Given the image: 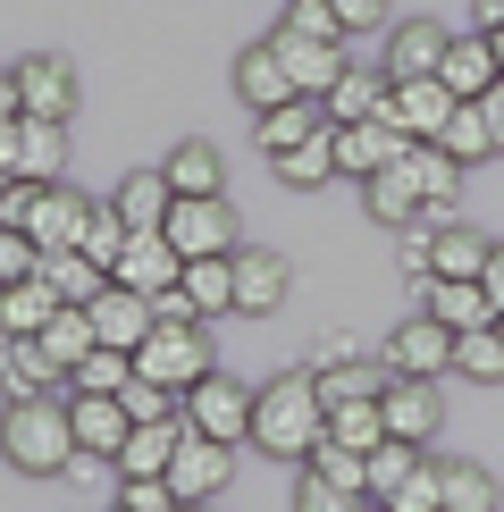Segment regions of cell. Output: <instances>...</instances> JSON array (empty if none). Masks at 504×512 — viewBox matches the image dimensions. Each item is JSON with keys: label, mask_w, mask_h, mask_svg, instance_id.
I'll list each match as a JSON object with an SVG mask.
<instances>
[{"label": "cell", "mask_w": 504, "mask_h": 512, "mask_svg": "<svg viewBox=\"0 0 504 512\" xmlns=\"http://www.w3.org/2000/svg\"><path fill=\"white\" fill-rule=\"evenodd\" d=\"M328 437V403H320V370H278L252 403V445L269 462H311V445Z\"/></svg>", "instance_id": "6da1fadb"}, {"label": "cell", "mask_w": 504, "mask_h": 512, "mask_svg": "<svg viewBox=\"0 0 504 512\" xmlns=\"http://www.w3.org/2000/svg\"><path fill=\"white\" fill-rule=\"evenodd\" d=\"M0 462L26 479H51L68 471L76 454V429H68V395H9V412H0Z\"/></svg>", "instance_id": "7a4b0ae2"}, {"label": "cell", "mask_w": 504, "mask_h": 512, "mask_svg": "<svg viewBox=\"0 0 504 512\" xmlns=\"http://www.w3.org/2000/svg\"><path fill=\"white\" fill-rule=\"evenodd\" d=\"M219 370L210 361V319H160L152 336L135 345V378H152V387H202V378Z\"/></svg>", "instance_id": "3957f363"}, {"label": "cell", "mask_w": 504, "mask_h": 512, "mask_svg": "<svg viewBox=\"0 0 504 512\" xmlns=\"http://www.w3.org/2000/svg\"><path fill=\"white\" fill-rule=\"evenodd\" d=\"M252 403H261V387H236L227 370H210L202 387H185V429H202L219 445H244L252 437Z\"/></svg>", "instance_id": "277c9868"}, {"label": "cell", "mask_w": 504, "mask_h": 512, "mask_svg": "<svg viewBox=\"0 0 504 512\" xmlns=\"http://www.w3.org/2000/svg\"><path fill=\"white\" fill-rule=\"evenodd\" d=\"M160 236L177 244L185 261H219V252L244 244V227H236V210H227V194H202V202H177V210H168Z\"/></svg>", "instance_id": "5b68a950"}, {"label": "cell", "mask_w": 504, "mask_h": 512, "mask_svg": "<svg viewBox=\"0 0 504 512\" xmlns=\"http://www.w3.org/2000/svg\"><path fill=\"white\" fill-rule=\"evenodd\" d=\"M227 479H236V445L185 429L177 462H168V487H177V504H219V487H227Z\"/></svg>", "instance_id": "8992f818"}, {"label": "cell", "mask_w": 504, "mask_h": 512, "mask_svg": "<svg viewBox=\"0 0 504 512\" xmlns=\"http://www.w3.org/2000/svg\"><path fill=\"white\" fill-rule=\"evenodd\" d=\"M68 429L84 462H118L135 437V412H126V395H68Z\"/></svg>", "instance_id": "52a82bcc"}, {"label": "cell", "mask_w": 504, "mask_h": 512, "mask_svg": "<svg viewBox=\"0 0 504 512\" xmlns=\"http://www.w3.org/2000/svg\"><path fill=\"white\" fill-rule=\"evenodd\" d=\"M294 93H303V84H294V68H286L278 42H244V51H236V101H244L252 118H261V110H286Z\"/></svg>", "instance_id": "ba28073f"}, {"label": "cell", "mask_w": 504, "mask_h": 512, "mask_svg": "<svg viewBox=\"0 0 504 512\" xmlns=\"http://www.w3.org/2000/svg\"><path fill=\"white\" fill-rule=\"evenodd\" d=\"M378 412H387V437H404V445H429L437 429H446L437 378H395V370H387V395H378Z\"/></svg>", "instance_id": "9c48e42d"}, {"label": "cell", "mask_w": 504, "mask_h": 512, "mask_svg": "<svg viewBox=\"0 0 504 512\" xmlns=\"http://www.w3.org/2000/svg\"><path fill=\"white\" fill-rule=\"evenodd\" d=\"M420 311L429 319H446L454 336H471V328H496V294L479 286V277H420Z\"/></svg>", "instance_id": "30bf717a"}, {"label": "cell", "mask_w": 504, "mask_h": 512, "mask_svg": "<svg viewBox=\"0 0 504 512\" xmlns=\"http://www.w3.org/2000/svg\"><path fill=\"white\" fill-rule=\"evenodd\" d=\"M387 370L395 378H437V370H454V328L446 319H404V328L387 336Z\"/></svg>", "instance_id": "8fae6325"}, {"label": "cell", "mask_w": 504, "mask_h": 512, "mask_svg": "<svg viewBox=\"0 0 504 512\" xmlns=\"http://www.w3.org/2000/svg\"><path fill=\"white\" fill-rule=\"evenodd\" d=\"M269 42L286 51V68H294V84H303L311 101H328L336 84H345V68H353V59H345V42H336V34H286V26H278Z\"/></svg>", "instance_id": "7c38bea8"}, {"label": "cell", "mask_w": 504, "mask_h": 512, "mask_svg": "<svg viewBox=\"0 0 504 512\" xmlns=\"http://www.w3.org/2000/svg\"><path fill=\"white\" fill-rule=\"evenodd\" d=\"M17 93H26V118H76V68L59 51H26L17 59Z\"/></svg>", "instance_id": "4fadbf2b"}, {"label": "cell", "mask_w": 504, "mask_h": 512, "mask_svg": "<svg viewBox=\"0 0 504 512\" xmlns=\"http://www.w3.org/2000/svg\"><path fill=\"white\" fill-rule=\"evenodd\" d=\"M286 286H294L286 252H269V244H236V311H244V319H269V311L286 303Z\"/></svg>", "instance_id": "5bb4252c"}, {"label": "cell", "mask_w": 504, "mask_h": 512, "mask_svg": "<svg viewBox=\"0 0 504 512\" xmlns=\"http://www.w3.org/2000/svg\"><path fill=\"white\" fill-rule=\"evenodd\" d=\"M412 152V135L404 126H387V118H362V126H336V168H345V177H378V168H395Z\"/></svg>", "instance_id": "9a60e30c"}, {"label": "cell", "mask_w": 504, "mask_h": 512, "mask_svg": "<svg viewBox=\"0 0 504 512\" xmlns=\"http://www.w3.org/2000/svg\"><path fill=\"white\" fill-rule=\"evenodd\" d=\"M84 311H93V328H101V345H118V353H135L143 336L160 328V311H152V294H135V286H118V277H110V286H101V294H93V303H84Z\"/></svg>", "instance_id": "2e32d148"}, {"label": "cell", "mask_w": 504, "mask_h": 512, "mask_svg": "<svg viewBox=\"0 0 504 512\" xmlns=\"http://www.w3.org/2000/svg\"><path fill=\"white\" fill-rule=\"evenodd\" d=\"M446 26H437V17H404V26H387V59H378V68H387L395 84H412V76H437L446 68Z\"/></svg>", "instance_id": "e0dca14e"}, {"label": "cell", "mask_w": 504, "mask_h": 512, "mask_svg": "<svg viewBox=\"0 0 504 512\" xmlns=\"http://www.w3.org/2000/svg\"><path fill=\"white\" fill-rule=\"evenodd\" d=\"M454 110H462V101H454L437 76H412V84H395V93H387V126H404L412 143H437Z\"/></svg>", "instance_id": "ac0fdd59"}, {"label": "cell", "mask_w": 504, "mask_h": 512, "mask_svg": "<svg viewBox=\"0 0 504 512\" xmlns=\"http://www.w3.org/2000/svg\"><path fill=\"white\" fill-rule=\"evenodd\" d=\"M437 84H446V93L454 101H479V93H496V84H504V59H496V42L488 34H454L446 42V68H437Z\"/></svg>", "instance_id": "d6986e66"}, {"label": "cell", "mask_w": 504, "mask_h": 512, "mask_svg": "<svg viewBox=\"0 0 504 512\" xmlns=\"http://www.w3.org/2000/svg\"><path fill=\"white\" fill-rule=\"evenodd\" d=\"M101 202H84L76 185H42V202H34V219H26V236L42 252H76L84 244V219H93Z\"/></svg>", "instance_id": "ffe728a7"}, {"label": "cell", "mask_w": 504, "mask_h": 512, "mask_svg": "<svg viewBox=\"0 0 504 512\" xmlns=\"http://www.w3.org/2000/svg\"><path fill=\"white\" fill-rule=\"evenodd\" d=\"M110 277H118V286H135V294H168V286L185 277V252L168 244L160 227H143V236L118 252V269H110Z\"/></svg>", "instance_id": "44dd1931"}, {"label": "cell", "mask_w": 504, "mask_h": 512, "mask_svg": "<svg viewBox=\"0 0 504 512\" xmlns=\"http://www.w3.org/2000/svg\"><path fill=\"white\" fill-rule=\"evenodd\" d=\"M110 210L135 227V236H143V227H168V210H177V185H168V168H126L118 194H110Z\"/></svg>", "instance_id": "7402d4cb"}, {"label": "cell", "mask_w": 504, "mask_h": 512, "mask_svg": "<svg viewBox=\"0 0 504 512\" xmlns=\"http://www.w3.org/2000/svg\"><path fill=\"white\" fill-rule=\"evenodd\" d=\"M160 168H168V185H177V202L227 194V160H219V143H210V135H194V143H177V152H168Z\"/></svg>", "instance_id": "603a6c76"}, {"label": "cell", "mask_w": 504, "mask_h": 512, "mask_svg": "<svg viewBox=\"0 0 504 512\" xmlns=\"http://www.w3.org/2000/svg\"><path fill=\"white\" fill-rule=\"evenodd\" d=\"M177 445H185V420H135V437L118 454V479H168Z\"/></svg>", "instance_id": "cb8c5ba5"}, {"label": "cell", "mask_w": 504, "mask_h": 512, "mask_svg": "<svg viewBox=\"0 0 504 512\" xmlns=\"http://www.w3.org/2000/svg\"><path fill=\"white\" fill-rule=\"evenodd\" d=\"M59 168H68V126L59 118H17V177L59 185Z\"/></svg>", "instance_id": "d4e9b609"}, {"label": "cell", "mask_w": 504, "mask_h": 512, "mask_svg": "<svg viewBox=\"0 0 504 512\" xmlns=\"http://www.w3.org/2000/svg\"><path fill=\"white\" fill-rule=\"evenodd\" d=\"M0 387H9V395H68V370L51 361L42 336H17L9 361H0Z\"/></svg>", "instance_id": "484cf974"}, {"label": "cell", "mask_w": 504, "mask_h": 512, "mask_svg": "<svg viewBox=\"0 0 504 512\" xmlns=\"http://www.w3.org/2000/svg\"><path fill=\"white\" fill-rule=\"evenodd\" d=\"M320 126H328V101L294 93L286 110H261V118H252V135H261V152L278 160V152H294V143H311V135H320Z\"/></svg>", "instance_id": "4316f807"}, {"label": "cell", "mask_w": 504, "mask_h": 512, "mask_svg": "<svg viewBox=\"0 0 504 512\" xmlns=\"http://www.w3.org/2000/svg\"><path fill=\"white\" fill-rule=\"evenodd\" d=\"M387 93H395V76H387V68H345V84L328 93V126H362V118H387Z\"/></svg>", "instance_id": "83f0119b"}, {"label": "cell", "mask_w": 504, "mask_h": 512, "mask_svg": "<svg viewBox=\"0 0 504 512\" xmlns=\"http://www.w3.org/2000/svg\"><path fill=\"white\" fill-rule=\"evenodd\" d=\"M496 236H479L471 219H437V269L429 277H488Z\"/></svg>", "instance_id": "f1b7e54d"}, {"label": "cell", "mask_w": 504, "mask_h": 512, "mask_svg": "<svg viewBox=\"0 0 504 512\" xmlns=\"http://www.w3.org/2000/svg\"><path fill=\"white\" fill-rule=\"evenodd\" d=\"M185 303H194L202 319H227L236 311V252H219V261H185Z\"/></svg>", "instance_id": "f546056e"}, {"label": "cell", "mask_w": 504, "mask_h": 512, "mask_svg": "<svg viewBox=\"0 0 504 512\" xmlns=\"http://www.w3.org/2000/svg\"><path fill=\"white\" fill-rule=\"evenodd\" d=\"M269 168H278V177L294 185V194H320L328 177H345V168H336V126H320L311 143H294V152H278Z\"/></svg>", "instance_id": "4dcf8cb0"}, {"label": "cell", "mask_w": 504, "mask_h": 512, "mask_svg": "<svg viewBox=\"0 0 504 512\" xmlns=\"http://www.w3.org/2000/svg\"><path fill=\"white\" fill-rule=\"evenodd\" d=\"M0 319H9V328L17 336H42V328H51V319H59V286H51V277H17V286H0Z\"/></svg>", "instance_id": "1f68e13d"}, {"label": "cell", "mask_w": 504, "mask_h": 512, "mask_svg": "<svg viewBox=\"0 0 504 512\" xmlns=\"http://www.w3.org/2000/svg\"><path fill=\"white\" fill-rule=\"evenodd\" d=\"M362 210H370V219H387V227H412V219H420V210H429V202H420L412 168L395 160V168H378V177L362 185Z\"/></svg>", "instance_id": "d6a6232c"}, {"label": "cell", "mask_w": 504, "mask_h": 512, "mask_svg": "<svg viewBox=\"0 0 504 512\" xmlns=\"http://www.w3.org/2000/svg\"><path fill=\"white\" fill-rule=\"evenodd\" d=\"M387 395V361H320V403L336 412V403H378Z\"/></svg>", "instance_id": "836d02e7"}, {"label": "cell", "mask_w": 504, "mask_h": 512, "mask_svg": "<svg viewBox=\"0 0 504 512\" xmlns=\"http://www.w3.org/2000/svg\"><path fill=\"white\" fill-rule=\"evenodd\" d=\"M404 168H412V185H420V202H429V210H454V194H462V160L446 152V143H412Z\"/></svg>", "instance_id": "e575fe53"}, {"label": "cell", "mask_w": 504, "mask_h": 512, "mask_svg": "<svg viewBox=\"0 0 504 512\" xmlns=\"http://www.w3.org/2000/svg\"><path fill=\"white\" fill-rule=\"evenodd\" d=\"M126 387H135V353H118V345L84 353L68 370V395H126Z\"/></svg>", "instance_id": "d590c367"}, {"label": "cell", "mask_w": 504, "mask_h": 512, "mask_svg": "<svg viewBox=\"0 0 504 512\" xmlns=\"http://www.w3.org/2000/svg\"><path fill=\"white\" fill-rule=\"evenodd\" d=\"M42 345H51L59 370H76L84 353H101V328H93V311H84V303H59V319L42 328Z\"/></svg>", "instance_id": "8d00e7d4"}, {"label": "cell", "mask_w": 504, "mask_h": 512, "mask_svg": "<svg viewBox=\"0 0 504 512\" xmlns=\"http://www.w3.org/2000/svg\"><path fill=\"white\" fill-rule=\"evenodd\" d=\"M42 277L59 286V303H93V294L110 286V269H101L93 252H42Z\"/></svg>", "instance_id": "74e56055"}, {"label": "cell", "mask_w": 504, "mask_h": 512, "mask_svg": "<svg viewBox=\"0 0 504 512\" xmlns=\"http://www.w3.org/2000/svg\"><path fill=\"white\" fill-rule=\"evenodd\" d=\"M437 487H446V512H504L496 504V479L488 471H479V462H437Z\"/></svg>", "instance_id": "f35d334b"}, {"label": "cell", "mask_w": 504, "mask_h": 512, "mask_svg": "<svg viewBox=\"0 0 504 512\" xmlns=\"http://www.w3.org/2000/svg\"><path fill=\"white\" fill-rule=\"evenodd\" d=\"M437 143H446L462 168H471V160H496V126H488V110H479V101H462V110L446 118V135H437Z\"/></svg>", "instance_id": "ab89813d"}, {"label": "cell", "mask_w": 504, "mask_h": 512, "mask_svg": "<svg viewBox=\"0 0 504 512\" xmlns=\"http://www.w3.org/2000/svg\"><path fill=\"white\" fill-rule=\"evenodd\" d=\"M454 370L471 378V387H504V336H496V328L454 336Z\"/></svg>", "instance_id": "60d3db41"}, {"label": "cell", "mask_w": 504, "mask_h": 512, "mask_svg": "<svg viewBox=\"0 0 504 512\" xmlns=\"http://www.w3.org/2000/svg\"><path fill=\"white\" fill-rule=\"evenodd\" d=\"M328 437L353 445V454H378V445H387V412H378V403H336V412H328Z\"/></svg>", "instance_id": "b9f144b4"}, {"label": "cell", "mask_w": 504, "mask_h": 512, "mask_svg": "<svg viewBox=\"0 0 504 512\" xmlns=\"http://www.w3.org/2000/svg\"><path fill=\"white\" fill-rule=\"evenodd\" d=\"M378 504H387V512H446V487H437V462L420 454V462H412V471L395 479V487H387Z\"/></svg>", "instance_id": "7bdbcfd3"}, {"label": "cell", "mask_w": 504, "mask_h": 512, "mask_svg": "<svg viewBox=\"0 0 504 512\" xmlns=\"http://www.w3.org/2000/svg\"><path fill=\"white\" fill-rule=\"evenodd\" d=\"M126 244H135V227H126L118 210H93V219H84V244H76V252H93L101 269H118V252H126Z\"/></svg>", "instance_id": "ee69618b"}, {"label": "cell", "mask_w": 504, "mask_h": 512, "mask_svg": "<svg viewBox=\"0 0 504 512\" xmlns=\"http://www.w3.org/2000/svg\"><path fill=\"white\" fill-rule=\"evenodd\" d=\"M353 504H370V496H353V487H336V479H320V471L294 479V512H353Z\"/></svg>", "instance_id": "f6af8a7d"}, {"label": "cell", "mask_w": 504, "mask_h": 512, "mask_svg": "<svg viewBox=\"0 0 504 512\" xmlns=\"http://www.w3.org/2000/svg\"><path fill=\"white\" fill-rule=\"evenodd\" d=\"M42 269V244L26 236V227H0V286H17V277Z\"/></svg>", "instance_id": "bcb514c9"}, {"label": "cell", "mask_w": 504, "mask_h": 512, "mask_svg": "<svg viewBox=\"0 0 504 512\" xmlns=\"http://www.w3.org/2000/svg\"><path fill=\"white\" fill-rule=\"evenodd\" d=\"M286 34H336V42H345V26H336V0H286Z\"/></svg>", "instance_id": "7dc6e473"}, {"label": "cell", "mask_w": 504, "mask_h": 512, "mask_svg": "<svg viewBox=\"0 0 504 512\" xmlns=\"http://www.w3.org/2000/svg\"><path fill=\"white\" fill-rule=\"evenodd\" d=\"M118 504H135V512H177V487H168V479H118Z\"/></svg>", "instance_id": "c3c4849f"}, {"label": "cell", "mask_w": 504, "mask_h": 512, "mask_svg": "<svg viewBox=\"0 0 504 512\" xmlns=\"http://www.w3.org/2000/svg\"><path fill=\"white\" fill-rule=\"evenodd\" d=\"M336 26H345V34H370V26H387V0H336Z\"/></svg>", "instance_id": "681fc988"}, {"label": "cell", "mask_w": 504, "mask_h": 512, "mask_svg": "<svg viewBox=\"0 0 504 512\" xmlns=\"http://www.w3.org/2000/svg\"><path fill=\"white\" fill-rule=\"evenodd\" d=\"M0 118H26V93H17V68H0Z\"/></svg>", "instance_id": "f907efd6"}, {"label": "cell", "mask_w": 504, "mask_h": 512, "mask_svg": "<svg viewBox=\"0 0 504 512\" xmlns=\"http://www.w3.org/2000/svg\"><path fill=\"white\" fill-rule=\"evenodd\" d=\"M353 353H362V345H353L345 328H328V336H320V361H353Z\"/></svg>", "instance_id": "816d5d0a"}, {"label": "cell", "mask_w": 504, "mask_h": 512, "mask_svg": "<svg viewBox=\"0 0 504 512\" xmlns=\"http://www.w3.org/2000/svg\"><path fill=\"white\" fill-rule=\"evenodd\" d=\"M0 177H17V118H0Z\"/></svg>", "instance_id": "f5cc1de1"}, {"label": "cell", "mask_w": 504, "mask_h": 512, "mask_svg": "<svg viewBox=\"0 0 504 512\" xmlns=\"http://www.w3.org/2000/svg\"><path fill=\"white\" fill-rule=\"evenodd\" d=\"M471 26H479V34H496V26H504V0H471Z\"/></svg>", "instance_id": "db71d44e"}, {"label": "cell", "mask_w": 504, "mask_h": 512, "mask_svg": "<svg viewBox=\"0 0 504 512\" xmlns=\"http://www.w3.org/2000/svg\"><path fill=\"white\" fill-rule=\"evenodd\" d=\"M479 110H488V126H496V152H504V84H496V93H479Z\"/></svg>", "instance_id": "11a10c76"}, {"label": "cell", "mask_w": 504, "mask_h": 512, "mask_svg": "<svg viewBox=\"0 0 504 512\" xmlns=\"http://www.w3.org/2000/svg\"><path fill=\"white\" fill-rule=\"evenodd\" d=\"M479 286H488L496 303H504V236H496V252H488V277H479Z\"/></svg>", "instance_id": "9f6ffc18"}, {"label": "cell", "mask_w": 504, "mask_h": 512, "mask_svg": "<svg viewBox=\"0 0 504 512\" xmlns=\"http://www.w3.org/2000/svg\"><path fill=\"white\" fill-rule=\"evenodd\" d=\"M9 345H17V328H9V319H0V361H9Z\"/></svg>", "instance_id": "6f0895ef"}, {"label": "cell", "mask_w": 504, "mask_h": 512, "mask_svg": "<svg viewBox=\"0 0 504 512\" xmlns=\"http://www.w3.org/2000/svg\"><path fill=\"white\" fill-rule=\"evenodd\" d=\"M353 512H387V504H378V496H370V504H353Z\"/></svg>", "instance_id": "680465c9"}, {"label": "cell", "mask_w": 504, "mask_h": 512, "mask_svg": "<svg viewBox=\"0 0 504 512\" xmlns=\"http://www.w3.org/2000/svg\"><path fill=\"white\" fill-rule=\"evenodd\" d=\"M488 42H496V59H504V26H496V34H488Z\"/></svg>", "instance_id": "91938a15"}, {"label": "cell", "mask_w": 504, "mask_h": 512, "mask_svg": "<svg viewBox=\"0 0 504 512\" xmlns=\"http://www.w3.org/2000/svg\"><path fill=\"white\" fill-rule=\"evenodd\" d=\"M177 512H210V504H177Z\"/></svg>", "instance_id": "94428289"}, {"label": "cell", "mask_w": 504, "mask_h": 512, "mask_svg": "<svg viewBox=\"0 0 504 512\" xmlns=\"http://www.w3.org/2000/svg\"><path fill=\"white\" fill-rule=\"evenodd\" d=\"M110 512H135V504H110Z\"/></svg>", "instance_id": "6125c7cd"}, {"label": "cell", "mask_w": 504, "mask_h": 512, "mask_svg": "<svg viewBox=\"0 0 504 512\" xmlns=\"http://www.w3.org/2000/svg\"><path fill=\"white\" fill-rule=\"evenodd\" d=\"M496 336H504V311H496Z\"/></svg>", "instance_id": "be15d7a7"}, {"label": "cell", "mask_w": 504, "mask_h": 512, "mask_svg": "<svg viewBox=\"0 0 504 512\" xmlns=\"http://www.w3.org/2000/svg\"><path fill=\"white\" fill-rule=\"evenodd\" d=\"M0 194H9V177H0Z\"/></svg>", "instance_id": "e7e4bbea"}]
</instances>
